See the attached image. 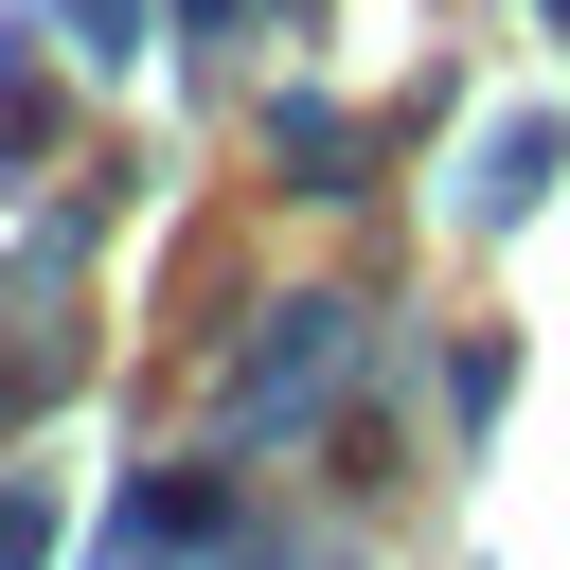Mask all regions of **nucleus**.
<instances>
[{
	"label": "nucleus",
	"instance_id": "1",
	"mask_svg": "<svg viewBox=\"0 0 570 570\" xmlns=\"http://www.w3.org/2000/svg\"><path fill=\"white\" fill-rule=\"evenodd\" d=\"M321 374H338V303H285V321L232 356V428H267V410H321Z\"/></svg>",
	"mask_w": 570,
	"mask_h": 570
},
{
	"label": "nucleus",
	"instance_id": "2",
	"mask_svg": "<svg viewBox=\"0 0 570 570\" xmlns=\"http://www.w3.org/2000/svg\"><path fill=\"white\" fill-rule=\"evenodd\" d=\"M534 160H552V125H499V142H481V178H463V214H517V196H534Z\"/></svg>",
	"mask_w": 570,
	"mask_h": 570
},
{
	"label": "nucleus",
	"instance_id": "3",
	"mask_svg": "<svg viewBox=\"0 0 570 570\" xmlns=\"http://www.w3.org/2000/svg\"><path fill=\"white\" fill-rule=\"evenodd\" d=\"M552 18H570V0H552Z\"/></svg>",
	"mask_w": 570,
	"mask_h": 570
}]
</instances>
